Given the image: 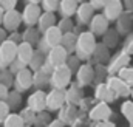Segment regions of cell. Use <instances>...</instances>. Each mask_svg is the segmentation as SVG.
Instances as JSON below:
<instances>
[{
  "label": "cell",
  "mask_w": 133,
  "mask_h": 127,
  "mask_svg": "<svg viewBox=\"0 0 133 127\" xmlns=\"http://www.w3.org/2000/svg\"><path fill=\"white\" fill-rule=\"evenodd\" d=\"M124 8H125L129 12H133V2L132 0H127V2L124 3Z\"/></svg>",
  "instance_id": "db71d44e"
},
{
  "label": "cell",
  "mask_w": 133,
  "mask_h": 127,
  "mask_svg": "<svg viewBox=\"0 0 133 127\" xmlns=\"http://www.w3.org/2000/svg\"><path fill=\"white\" fill-rule=\"evenodd\" d=\"M43 40L46 42V45L53 50V48H56V47H59L61 45V42H62V37H64V33L61 31L59 28H57V25L56 27H53V28H50L46 33H43Z\"/></svg>",
  "instance_id": "7402d4cb"
},
{
  "label": "cell",
  "mask_w": 133,
  "mask_h": 127,
  "mask_svg": "<svg viewBox=\"0 0 133 127\" xmlns=\"http://www.w3.org/2000/svg\"><path fill=\"white\" fill-rule=\"evenodd\" d=\"M11 113H12V112H11L9 105H8L6 102H0V126L2 127H3L5 121H6V118H8Z\"/></svg>",
  "instance_id": "ee69618b"
},
{
  "label": "cell",
  "mask_w": 133,
  "mask_h": 127,
  "mask_svg": "<svg viewBox=\"0 0 133 127\" xmlns=\"http://www.w3.org/2000/svg\"><path fill=\"white\" fill-rule=\"evenodd\" d=\"M22 23H23V20H22V12L17 11V9H14V11L5 12V17H3V23H2V27L11 34V33L17 31L19 27H20Z\"/></svg>",
  "instance_id": "9a60e30c"
},
{
  "label": "cell",
  "mask_w": 133,
  "mask_h": 127,
  "mask_svg": "<svg viewBox=\"0 0 133 127\" xmlns=\"http://www.w3.org/2000/svg\"><path fill=\"white\" fill-rule=\"evenodd\" d=\"M74 76H76V82L82 88L88 87V85H93V82H95V67L90 65V63H84Z\"/></svg>",
  "instance_id": "5bb4252c"
},
{
  "label": "cell",
  "mask_w": 133,
  "mask_h": 127,
  "mask_svg": "<svg viewBox=\"0 0 133 127\" xmlns=\"http://www.w3.org/2000/svg\"><path fill=\"white\" fill-rule=\"evenodd\" d=\"M95 99L98 102H105V104H111L118 99V96L111 92V88L107 84H101L95 87Z\"/></svg>",
  "instance_id": "ffe728a7"
},
{
  "label": "cell",
  "mask_w": 133,
  "mask_h": 127,
  "mask_svg": "<svg viewBox=\"0 0 133 127\" xmlns=\"http://www.w3.org/2000/svg\"><path fill=\"white\" fill-rule=\"evenodd\" d=\"M96 16V11L91 8V5H90V2L87 3H79V8H77V11H76V23L79 25V27H84V25H87L88 27V23L93 20V17Z\"/></svg>",
  "instance_id": "4fadbf2b"
},
{
  "label": "cell",
  "mask_w": 133,
  "mask_h": 127,
  "mask_svg": "<svg viewBox=\"0 0 133 127\" xmlns=\"http://www.w3.org/2000/svg\"><path fill=\"white\" fill-rule=\"evenodd\" d=\"M102 14L108 22H118V19L124 14V3H121L119 0H108Z\"/></svg>",
  "instance_id": "8fae6325"
},
{
  "label": "cell",
  "mask_w": 133,
  "mask_h": 127,
  "mask_svg": "<svg viewBox=\"0 0 133 127\" xmlns=\"http://www.w3.org/2000/svg\"><path fill=\"white\" fill-rule=\"evenodd\" d=\"M77 34H74V33H66L64 34V37H62V42H61V45L65 48L66 51H68V54L71 56V54H74V51H76V43H77Z\"/></svg>",
  "instance_id": "83f0119b"
},
{
  "label": "cell",
  "mask_w": 133,
  "mask_h": 127,
  "mask_svg": "<svg viewBox=\"0 0 133 127\" xmlns=\"http://www.w3.org/2000/svg\"><path fill=\"white\" fill-rule=\"evenodd\" d=\"M26 107H30L36 113H42L46 110V92L34 90L26 99Z\"/></svg>",
  "instance_id": "30bf717a"
},
{
  "label": "cell",
  "mask_w": 133,
  "mask_h": 127,
  "mask_svg": "<svg viewBox=\"0 0 133 127\" xmlns=\"http://www.w3.org/2000/svg\"><path fill=\"white\" fill-rule=\"evenodd\" d=\"M110 59H111L110 50L101 42V43H98V47H96L93 56L90 58V61L87 63H90V65H93V67H95V65H107V63L110 62Z\"/></svg>",
  "instance_id": "ac0fdd59"
},
{
  "label": "cell",
  "mask_w": 133,
  "mask_h": 127,
  "mask_svg": "<svg viewBox=\"0 0 133 127\" xmlns=\"http://www.w3.org/2000/svg\"><path fill=\"white\" fill-rule=\"evenodd\" d=\"M17 43L6 40L0 45V70H6L17 59Z\"/></svg>",
  "instance_id": "5b68a950"
},
{
  "label": "cell",
  "mask_w": 133,
  "mask_h": 127,
  "mask_svg": "<svg viewBox=\"0 0 133 127\" xmlns=\"http://www.w3.org/2000/svg\"><path fill=\"white\" fill-rule=\"evenodd\" d=\"M71 127H91V121H90V118H88V113L79 112L77 118L74 119V123L71 124Z\"/></svg>",
  "instance_id": "ab89813d"
},
{
  "label": "cell",
  "mask_w": 133,
  "mask_h": 127,
  "mask_svg": "<svg viewBox=\"0 0 133 127\" xmlns=\"http://www.w3.org/2000/svg\"><path fill=\"white\" fill-rule=\"evenodd\" d=\"M0 76H2V70H0Z\"/></svg>",
  "instance_id": "91938a15"
},
{
  "label": "cell",
  "mask_w": 133,
  "mask_h": 127,
  "mask_svg": "<svg viewBox=\"0 0 133 127\" xmlns=\"http://www.w3.org/2000/svg\"><path fill=\"white\" fill-rule=\"evenodd\" d=\"M19 115L23 119L25 126H34V121H36V116H37V113L34 110H31L30 107H25V109H22L19 112Z\"/></svg>",
  "instance_id": "e575fe53"
},
{
  "label": "cell",
  "mask_w": 133,
  "mask_h": 127,
  "mask_svg": "<svg viewBox=\"0 0 133 127\" xmlns=\"http://www.w3.org/2000/svg\"><path fill=\"white\" fill-rule=\"evenodd\" d=\"M42 8H40V2L37 0H31L25 5L23 11H22V20H23V25L26 28H33L37 27V22L42 16Z\"/></svg>",
  "instance_id": "3957f363"
},
{
  "label": "cell",
  "mask_w": 133,
  "mask_h": 127,
  "mask_svg": "<svg viewBox=\"0 0 133 127\" xmlns=\"http://www.w3.org/2000/svg\"><path fill=\"white\" fill-rule=\"evenodd\" d=\"M68 58H70L68 51H66L62 45H59V47L53 48V50L46 54V63H50L53 68H57V67L65 65L66 61H68Z\"/></svg>",
  "instance_id": "7c38bea8"
},
{
  "label": "cell",
  "mask_w": 133,
  "mask_h": 127,
  "mask_svg": "<svg viewBox=\"0 0 133 127\" xmlns=\"http://www.w3.org/2000/svg\"><path fill=\"white\" fill-rule=\"evenodd\" d=\"M14 74H12V71L9 70V68H6V70H2V76H0V84H3V85H6L8 88H11L12 85H14Z\"/></svg>",
  "instance_id": "74e56055"
},
{
  "label": "cell",
  "mask_w": 133,
  "mask_h": 127,
  "mask_svg": "<svg viewBox=\"0 0 133 127\" xmlns=\"http://www.w3.org/2000/svg\"><path fill=\"white\" fill-rule=\"evenodd\" d=\"M110 30V22L104 17V14H96L93 20L88 23V31L93 33L96 37H102L105 33Z\"/></svg>",
  "instance_id": "e0dca14e"
},
{
  "label": "cell",
  "mask_w": 133,
  "mask_h": 127,
  "mask_svg": "<svg viewBox=\"0 0 133 127\" xmlns=\"http://www.w3.org/2000/svg\"><path fill=\"white\" fill-rule=\"evenodd\" d=\"M16 6H17V2H16V0H0V8H2L5 12L14 11Z\"/></svg>",
  "instance_id": "bcb514c9"
},
{
  "label": "cell",
  "mask_w": 133,
  "mask_h": 127,
  "mask_svg": "<svg viewBox=\"0 0 133 127\" xmlns=\"http://www.w3.org/2000/svg\"><path fill=\"white\" fill-rule=\"evenodd\" d=\"M130 62H132V56L127 54V53H124L122 50L118 51L116 54H113L111 59H110V62L107 63L110 76H118L124 68L130 67Z\"/></svg>",
  "instance_id": "277c9868"
},
{
  "label": "cell",
  "mask_w": 133,
  "mask_h": 127,
  "mask_svg": "<svg viewBox=\"0 0 133 127\" xmlns=\"http://www.w3.org/2000/svg\"><path fill=\"white\" fill-rule=\"evenodd\" d=\"M108 78H110V73H108L107 65H95V82H93L95 87L105 84Z\"/></svg>",
  "instance_id": "f546056e"
},
{
  "label": "cell",
  "mask_w": 133,
  "mask_h": 127,
  "mask_svg": "<svg viewBox=\"0 0 133 127\" xmlns=\"http://www.w3.org/2000/svg\"><path fill=\"white\" fill-rule=\"evenodd\" d=\"M119 36H121V34L116 31V28H110L108 31L102 36V43H104L108 50L116 48V45L119 43Z\"/></svg>",
  "instance_id": "484cf974"
},
{
  "label": "cell",
  "mask_w": 133,
  "mask_h": 127,
  "mask_svg": "<svg viewBox=\"0 0 133 127\" xmlns=\"http://www.w3.org/2000/svg\"><path fill=\"white\" fill-rule=\"evenodd\" d=\"M91 127H116L113 121H102V123H93Z\"/></svg>",
  "instance_id": "816d5d0a"
},
{
  "label": "cell",
  "mask_w": 133,
  "mask_h": 127,
  "mask_svg": "<svg viewBox=\"0 0 133 127\" xmlns=\"http://www.w3.org/2000/svg\"><path fill=\"white\" fill-rule=\"evenodd\" d=\"M129 127H133V126H129Z\"/></svg>",
  "instance_id": "94428289"
},
{
  "label": "cell",
  "mask_w": 133,
  "mask_h": 127,
  "mask_svg": "<svg viewBox=\"0 0 133 127\" xmlns=\"http://www.w3.org/2000/svg\"><path fill=\"white\" fill-rule=\"evenodd\" d=\"M96 47H98L96 36H95L93 33H90L88 30H84V31L79 34V37H77V43H76V51H74V54H76L84 63H87L90 61V58L93 56Z\"/></svg>",
  "instance_id": "6da1fadb"
},
{
  "label": "cell",
  "mask_w": 133,
  "mask_h": 127,
  "mask_svg": "<svg viewBox=\"0 0 133 127\" xmlns=\"http://www.w3.org/2000/svg\"><path fill=\"white\" fill-rule=\"evenodd\" d=\"M111 116H113V110H111L110 104H105V102H96L95 107L88 112V118L91 123L110 121Z\"/></svg>",
  "instance_id": "52a82bcc"
},
{
  "label": "cell",
  "mask_w": 133,
  "mask_h": 127,
  "mask_svg": "<svg viewBox=\"0 0 133 127\" xmlns=\"http://www.w3.org/2000/svg\"><path fill=\"white\" fill-rule=\"evenodd\" d=\"M122 51L124 53H127V54H133V33H130L125 39H124V42H122Z\"/></svg>",
  "instance_id": "f6af8a7d"
},
{
  "label": "cell",
  "mask_w": 133,
  "mask_h": 127,
  "mask_svg": "<svg viewBox=\"0 0 133 127\" xmlns=\"http://www.w3.org/2000/svg\"><path fill=\"white\" fill-rule=\"evenodd\" d=\"M25 68H28V67H26V65H25L23 62H20L19 59H16L14 62L11 63V67H9V70L12 71V74H14V76H16L17 73H20L22 70H25Z\"/></svg>",
  "instance_id": "7dc6e473"
},
{
  "label": "cell",
  "mask_w": 133,
  "mask_h": 127,
  "mask_svg": "<svg viewBox=\"0 0 133 127\" xmlns=\"http://www.w3.org/2000/svg\"><path fill=\"white\" fill-rule=\"evenodd\" d=\"M3 17H5V11L0 8V27H2V23H3Z\"/></svg>",
  "instance_id": "9f6ffc18"
},
{
  "label": "cell",
  "mask_w": 133,
  "mask_h": 127,
  "mask_svg": "<svg viewBox=\"0 0 133 127\" xmlns=\"http://www.w3.org/2000/svg\"><path fill=\"white\" fill-rule=\"evenodd\" d=\"M8 36H9V33L6 31L3 27H0V45H2L3 42H6V40H8Z\"/></svg>",
  "instance_id": "f5cc1de1"
},
{
  "label": "cell",
  "mask_w": 133,
  "mask_h": 127,
  "mask_svg": "<svg viewBox=\"0 0 133 127\" xmlns=\"http://www.w3.org/2000/svg\"><path fill=\"white\" fill-rule=\"evenodd\" d=\"M33 87H34V73L30 68H25V70H22L20 73L16 74L12 90L19 92V93H25Z\"/></svg>",
  "instance_id": "8992f818"
},
{
  "label": "cell",
  "mask_w": 133,
  "mask_h": 127,
  "mask_svg": "<svg viewBox=\"0 0 133 127\" xmlns=\"http://www.w3.org/2000/svg\"><path fill=\"white\" fill-rule=\"evenodd\" d=\"M105 84L111 88V92L118 96V98H125L127 99V98H130V95H132V87L127 82H124L119 76H110Z\"/></svg>",
  "instance_id": "ba28073f"
},
{
  "label": "cell",
  "mask_w": 133,
  "mask_h": 127,
  "mask_svg": "<svg viewBox=\"0 0 133 127\" xmlns=\"http://www.w3.org/2000/svg\"><path fill=\"white\" fill-rule=\"evenodd\" d=\"M57 28L64 33V34H66V33H73L74 31L76 25H74L73 19H61V20L57 22Z\"/></svg>",
  "instance_id": "f35d334b"
},
{
  "label": "cell",
  "mask_w": 133,
  "mask_h": 127,
  "mask_svg": "<svg viewBox=\"0 0 133 127\" xmlns=\"http://www.w3.org/2000/svg\"><path fill=\"white\" fill-rule=\"evenodd\" d=\"M8 40H11V42H14V43H17V45H20L23 40H22V33L16 31V33H11L9 36H8Z\"/></svg>",
  "instance_id": "681fc988"
},
{
  "label": "cell",
  "mask_w": 133,
  "mask_h": 127,
  "mask_svg": "<svg viewBox=\"0 0 133 127\" xmlns=\"http://www.w3.org/2000/svg\"><path fill=\"white\" fill-rule=\"evenodd\" d=\"M9 88L6 87V85H3V84H0V102H6V99H8V96H9Z\"/></svg>",
  "instance_id": "c3c4849f"
},
{
  "label": "cell",
  "mask_w": 133,
  "mask_h": 127,
  "mask_svg": "<svg viewBox=\"0 0 133 127\" xmlns=\"http://www.w3.org/2000/svg\"><path fill=\"white\" fill-rule=\"evenodd\" d=\"M65 99H66V104H71V105H74V107H79L81 102L85 99V95H84L82 87H81L77 82H73V84L65 90Z\"/></svg>",
  "instance_id": "2e32d148"
},
{
  "label": "cell",
  "mask_w": 133,
  "mask_h": 127,
  "mask_svg": "<svg viewBox=\"0 0 133 127\" xmlns=\"http://www.w3.org/2000/svg\"><path fill=\"white\" fill-rule=\"evenodd\" d=\"M48 127H65V126H64V124H62V123L56 118V119H53V121H51V124H50Z\"/></svg>",
  "instance_id": "11a10c76"
},
{
  "label": "cell",
  "mask_w": 133,
  "mask_h": 127,
  "mask_svg": "<svg viewBox=\"0 0 133 127\" xmlns=\"http://www.w3.org/2000/svg\"><path fill=\"white\" fill-rule=\"evenodd\" d=\"M25 127H33V126H25Z\"/></svg>",
  "instance_id": "680465c9"
},
{
  "label": "cell",
  "mask_w": 133,
  "mask_h": 127,
  "mask_svg": "<svg viewBox=\"0 0 133 127\" xmlns=\"http://www.w3.org/2000/svg\"><path fill=\"white\" fill-rule=\"evenodd\" d=\"M51 121H53L51 113H50L48 110H45V112H42V113H37L33 127H48L51 124Z\"/></svg>",
  "instance_id": "836d02e7"
},
{
  "label": "cell",
  "mask_w": 133,
  "mask_h": 127,
  "mask_svg": "<svg viewBox=\"0 0 133 127\" xmlns=\"http://www.w3.org/2000/svg\"><path fill=\"white\" fill-rule=\"evenodd\" d=\"M22 102H23L22 93H19V92H16V90H11V92H9V96H8V99H6V104L9 105L11 112L16 113V110L22 107Z\"/></svg>",
  "instance_id": "4dcf8cb0"
},
{
  "label": "cell",
  "mask_w": 133,
  "mask_h": 127,
  "mask_svg": "<svg viewBox=\"0 0 133 127\" xmlns=\"http://www.w3.org/2000/svg\"><path fill=\"white\" fill-rule=\"evenodd\" d=\"M121 113L125 118V121L130 126H133V101L132 99H127V101H124L121 104Z\"/></svg>",
  "instance_id": "d6a6232c"
},
{
  "label": "cell",
  "mask_w": 133,
  "mask_h": 127,
  "mask_svg": "<svg viewBox=\"0 0 133 127\" xmlns=\"http://www.w3.org/2000/svg\"><path fill=\"white\" fill-rule=\"evenodd\" d=\"M65 104V90H50L46 93V110L48 112H59Z\"/></svg>",
  "instance_id": "9c48e42d"
},
{
  "label": "cell",
  "mask_w": 133,
  "mask_h": 127,
  "mask_svg": "<svg viewBox=\"0 0 133 127\" xmlns=\"http://www.w3.org/2000/svg\"><path fill=\"white\" fill-rule=\"evenodd\" d=\"M57 25V19H56V14H53V12H42V16H40V19H39V22H37V30L39 33L43 36V33H46L50 28H53V27H56Z\"/></svg>",
  "instance_id": "cb8c5ba5"
},
{
  "label": "cell",
  "mask_w": 133,
  "mask_h": 127,
  "mask_svg": "<svg viewBox=\"0 0 133 127\" xmlns=\"http://www.w3.org/2000/svg\"><path fill=\"white\" fill-rule=\"evenodd\" d=\"M98 101L95 99V98H87L85 96V99L81 102V105H79V112H82V113H88L93 107H95V104H96Z\"/></svg>",
  "instance_id": "b9f144b4"
},
{
  "label": "cell",
  "mask_w": 133,
  "mask_h": 127,
  "mask_svg": "<svg viewBox=\"0 0 133 127\" xmlns=\"http://www.w3.org/2000/svg\"><path fill=\"white\" fill-rule=\"evenodd\" d=\"M3 127H25V123H23V119L20 118L19 113H14V112H12V113L6 118Z\"/></svg>",
  "instance_id": "d590c367"
},
{
  "label": "cell",
  "mask_w": 133,
  "mask_h": 127,
  "mask_svg": "<svg viewBox=\"0 0 133 127\" xmlns=\"http://www.w3.org/2000/svg\"><path fill=\"white\" fill-rule=\"evenodd\" d=\"M50 79H51V74L39 70L34 73V88L36 90H43L45 87H50Z\"/></svg>",
  "instance_id": "f1b7e54d"
},
{
  "label": "cell",
  "mask_w": 133,
  "mask_h": 127,
  "mask_svg": "<svg viewBox=\"0 0 133 127\" xmlns=\"http://www.w3.org/2000/svg\"><path fill=\"white\" fill-rule=\"evenodd\" d=\"M118 76H119L124 82H127L130 87H133V67H127V68H124Z\"/></svg>",
  "instance_id": "7bdbcfd3"
},
{
  "label": "cell",
  "mask_w": 133,
  "mask_h": 127,
  "mask_svg": "<svg viewBox=\"0 0 133 127\" xmlns=\"http://www.w3.org/2000/svg\"><path fill=\"white\" fill-rule=\"evenodd\" d=\"M34 54H36V47L26 43V42H22V43L17 47V59H19L20 62H23L26 67L30 65L31 59L34 58Z\"/></svg>",
  "instance_id": "603a6c76"
},
{
  "label": "cell",
  "mask_w": 133,
  "mask_h": 127,
  "mask_svg": "<svg viewBox=\"0 0 133 127\" xmlns=\"http://www.w3.org/2000/svg\"><path fill=\"white\" fill-rule=\"evenodd\" d=\"M40 39H42V34L39 33V30H37L36 27L26 28L25 31L22 33V40L26 42V43H30V45H33V47H36V45L40 42Z\"/></svg>",
  "instance_id": "4316f807"
},
{
  "label": "cell",
  "mask_w": 133,
  "mask_h": 127,
  "mask_svg": "<svg viewBox=\"0 0 133 127\" xmlns=\"http://www.w3.org/2000/svg\"><path fill=\"white\" fill-rule=\"evenodd\" d=\"M130 98H132V101H133V87H132V95H130Z\"/></svg>",
  "instance_id": "6f0895ef"
},
{
  "label": "cell",
  "mask_w": 133,
  "mask_h": 127,
  "mask_svg": "<svg viewBox=\"0 0 133 127\" xmlns=\"http://www.w3.org/2000/svg\"><path fill=\"white\" fill-rule=\"evenodd\" d=\"M77 8H79L77 2H74V0H64V2H61L57 12L61 14V19H71L73 16H76Z\"/></svg>",
  "instance_id": "d4e9b609"
},
{
  "label": "cell",
  "mask_w": 133,
  "mask_h": 127,
  "mask_svg": "<svg viewBox=\"0 0 133 127\" xmlns=\"http://www.w3.org/2000/svg\"><path fill=\"white\" fill-rule=\"evenodd\" d=\"M59 5H61V2H57V0H43V2H40V8H42L43 12L56 14V11H59Z\"/></svg>",
  "instance_id": "8d00e7d4"
},
{
  "label": "cell",
  "mask_w": 133,
  "mask_h": 127,
  "mask_svg": "<svg viewBox=\"0 0 133 127\" xmlns=\"http://www.w3.org/2000/svg\"><path fill=\"white\" fill-rule=\"evenodd\" d=\"M82 65H84V62H82V61H81L76 54H71V56L68 58V61H66V67L73 71V74H76Z\"/></svg>",
  "instance_id": "60d3db41"
},
{
  "label": "cell",
  "mask_w": 133,
  "mask_h": 127,
  "mask_svg": "<svg viewBox=\"0 0 133 127\" xmlns=\"http://www.w3.org/2000/svg\"><path fill=\"white\" fill-rule=\"evenodd\" d=\"M133 28V12H129V11H124V14L118 19L116 22V31L122 36H129Z\"/></svg>",
  "instance_id": "44dd1931"
},
{
  "label": "cell",
  "mask_w": 133,
  "mask_h": 127,
  "mask_svg": "<svg viewBox=\"0 0 133 127\" xmlns=\"http://www.w3.org/2000/svg\"><path fill=\"white\" fill-rule=\"evenodd\" d=\"M73 71L65 65L54 68L50 79V90H66L73 82Z\"/></svg>",
  "instance_id": "7a4b0ae2"
},
{
  "label": "cell",
  "mask_w": 133,
  "mask_h": 127,
  "mask_svg": "<svg viewBox=\"0 0 133 127\" xmlns=\"http://www.w3.org/2000/svg\"><path fill=\"white\" fill-rule=\"evenodd\" d=\"M79 115V109L71 105V104H65L59 112H57V119L64 124V126H70L74 123V119L77 118Z\"/></svg>",
  "instance_id": "d6986e66"
},
{
  "label": "cell",
  "mask_w": 133,
  "mask_h": 127,
  "mask_svg": "<svg viewBox=\"0 0 133 127\" xmlns=\"http://www.w3.org/2000/svg\"><path fill=\"white\" fill-rule=\"evenodd\" d=\"M105 3L107 2H99V0H91L90 2V5H91V8L95 9V11H104V8H105Z\"/></svg>",
  "instance_id": "f907efd6"
},
{
  "label": "cell",
  "mask_w": 133,
  "mask_h": 127,
  "mask_svg": "<svg viewBox=\"0 0 133 127\" xmlns=\"http://www.w3.org/2000/svg\"><path fill=\"white\" fill-rule=\"evenodd\" d=\"M46 62V56L45 54H42V53H39V51H36V54H34V58L31 59V62L28 65V68L36 73V71H39V70H42V67L45 65Z\"/></svg>",
  "instance_id": "1f68e13d"
}]
</instances>
